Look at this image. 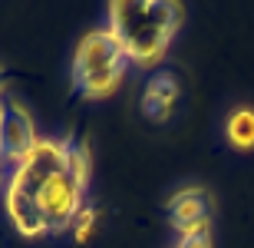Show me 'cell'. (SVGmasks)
Here are the masks:
<instances>
[{
    "mask_svg": "<svg viewBox=\"0 0 254 248\" xmlns=\"http://www.w3.org/2000/svg\"><path fill=\"white\" fill-rule=\"evenodd\" d=\"M106 13L126 57L139 67H155L182 27V7L169 0H116Z\"/></svg>",
    "mask_w": 254,
    "mask_h": 248,
    "instance_id": "6da1fadb",
    "label": "cell"
},
{
    "mask_svg": "<svg viewBox=\"0 0 254 248\" xmlns=\"http://www.w3.org/2000/svg\"><path fill=\"white\" fill-rule=\"evenodd\" d=\"M129 63L132 60L126 57L123 43L116 40L109 27L89 30L73 53V67H69L73 93L86 96V99H103L123 83Z\"/></svg>",
    "mask_w": 254,
    "mask_h": 248,
    "instance_id": "7a4b0ae2",
    "label": "cell"
},
{
    "mask_svg": "<svg viewBox=\"0 0 254 248\" xmlns=\"http://www.w3.org/2000/svg\"><path fill=\"white\" fill-rule=\"evenodd\" d=\"M63 169H66V139H60V143L57 139H37V146L13 165L10 189L37 199V192Z\"/></svg>",
    "mask_w": 254,
    "mask_h": 248,
    "instance_id": "3957f363",
    "label": "cell"
},
{
    "mask_svg": "<svg viewBox=\"0 0 254 248\" xmlns=\"http://www.w3.org/2000/svg\"><path fill=\"white\" fill-rule=\"evenodd\" d=\"M83 192L86 185L69 172H57L53 179L37 192V205L47 219V232H60L76 219V212L83 209Z\"/></svg>",
    "mask_w": 254,
    "mask_h": 248,
    "instance_id": "277c9868",
    "label": "cell"
},
{
    "mask_svg": "<svg viewBox=\"0 0 254 248\" xmlns=\"http://www.w3.org/2000/svg\"><path fill=\"white\" fill-rule=\"evenodd\" d=\"M33 146H37L33 116L23 109V103L3 99V103H0V156H3L7 163L17 165Z\"/></svg>",
    "mask_w": 254,
    "mask_h": 248,
    "instance_id": "5b68a950",
    "label": "cell"
},
{
    "mask_svg": "<svg viewBox=\"0 0 254 248\" xmlns=\"http://www.w3.org/2000/svg\"><path fill=\"white\" fill-rule=\"evenodd\" d=\"M169 219L179 232H191V229H205L211 222V195L201 185H189L179 189L169 199Z\"/></svg>",
    "mask_w": 254,
    "mask_h": 248,
    "instance_id": "8992f818",
    "label": "cell"
},
{
    "mask_svg": "<svg viewBox=\"0 0 254 248\" xmlns=\"http://www.w3.org/2000/svg\"><path fill=\"white\" fill-rule=\"evenodd\" d=\"M179 106V83L172 73H155V77L145 83V93H142V113L149 116L152 123H165Z\"/></svg>",
    "mask_w": 254,
    "mask_h": 248,
    "instance_id": "52a82bcc",
    "label": "cell"
},
{
    "mask_svg": "<svg viewBox=\"0 0 254 248\" xmlns=\"http://www.w3.org/2000/svg\"><path fill=\"white\" fill-rule=\"evenodd\" d=\"M3 205H7V215H10L13 229H17L20 235H27V239L50 235L47 232V219H43V212H40V205H37L33 195H23V192H17V189L7 185V199H3Z\"/></svg>",
    "mask_w": 254,
    "mask_h": 248,
    "instance_id": "ba28073f",
    "label": "cell"
},
{
    "mask_svg": "<svg viewBox=\"0 0 254 248\" xmlns=\"http://www.w3.org/2000/svg\"><path fill=\"white\" fill-rule=\"evenodd\" d=\"M225 133L235 149H251L254 146V109H235L228 116Z\"/></svg>",
    "mask_w": 254,
    "mask_h": 248,
    "instance_id": "9c48e42d",
    "label": "cell"
},
{
    "mask_svg": "<svg viewBox=\"0 0 254 248\" xmlns=\"http://www.w3.org/2000/svg\"><path fill=\"white\" fill-rule=\"evenodd\" d=\"M66 172L76 175L83 185L89 182V149H86V143L66 139Z\"/></svg>",
    "mask_w": 254,
    "mask_h": 248,
    "instance_id": "30bf717a",
    "label": "cell"
},
{
    "mask_svg": "<svg viewBox=\"0 0 254 248\" xmlns=\"http://www.w3.org/2000/svg\"><path fill=\"white\" fill-rule=\"evenodd\" d=\"M96 219H99V212H96L93 205H83V209L76 212V219H73V235H76V242H79V245H83V242L96 232Z\"/></svg>",
    "mask_w": 254,
    "mask_h": 248,
    "instance_id": "8fae6325",
    "label": "cell"
},
{
    "mask_svg": "<svg viewBox=\"0 0 254 248\" xmlns=\"http://www.w3.org/2000/svg\"><path fill=\"white\" fill-rule=\"evenodd\" d=\"M175 248H211V235H208V225L205 229H191V232H182V239Z\"/></svg>",
    "mask_w": 254,
    "mask_h": 248,
    "instance_id": "7c38bea8",
    "label": "cell"
},
{
    "mask_svg": "<svg viewBox=\"0 0 254 248\" xmlns=\"http://www.w3.org/2000/svg\"><path fill=\"white\" fill-rule=\"evenodd\" d=\"M3 163H7V159H3V156H0V175H3Z\"/></svg>",
    "mask_w": 254,
    "mask_h": 248,
    "instance_id": "4fadbf2b",
    "label": "cell"
},
{
    "mask_svg": "<svg viewBox=\"0 0 254 248\" xmlns=\"http://www.w3.org/2000/svg\"><path fill=\"white\" fill-rule=\"evenodd\" d=\"M0 83H3V70H0Z\"/></svg>",
    "mask_w": 254,
    "mask_h": 248,
    "instance_id": "5bb4252c",
    "label": "cell"
}]
</instances>
